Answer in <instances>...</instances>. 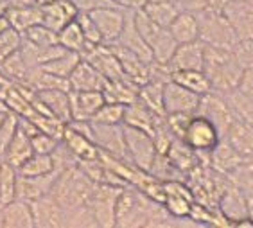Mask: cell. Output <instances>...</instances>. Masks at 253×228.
Wrapping results in <instances>:
<instances>
[{
  "instance_id": "e575fe53",
  "label": "cell",
  "mask_w": 253,
  "mask_h": 228,
  "mask_svg": "<svg viewBox=\"0 0 253 228\" xmlns=\"http://www.w3.org/2000/svg\"><path fill=\"white\" fill-rule=\"evenodd\" d=\"M170 79L180 83L181 87L189 88L190 92L198 93V95H205V93L212 92L210 81L203 70H180V72H172L170 74Z\"/></svg>"
},
{
  "instance_id": "f5cc1de1",
  "label": "cell",
  "mask_w": 253,
  "mask_h": 228,
  "mask_svg": "<svg viewBox=\"0 0 253 228\" xmlns=\"http://www.w3.org/2000/svg\"><path fill=\"white\" fill-rule=\"evenodd\" d=\"M9 5H29V4H36V0H7Z\"/></svg>"
},
{
  "instance_id": "484cf974",
  "label": "cell",
  "mask_w": 253,
  "mask_h": 228,
  "mask_svg": "<svg viewBox=\"0 0 253 228\" xmlns=\"http://www.w3.org/2000/svg\"><path fill=\"white\" fill-rule=\"evenodd\" d=\"M138 85L131 79H106L102 87V95L106 102H115V104H131L138 99Z\"/></svg>"
},
{
  "instance_id": "4dcf8cb0",
  "label": "cell",
  "mask_w": 253,
  "mask_h": 228,
  "mask_svg": "<svg viewBox=\"0 0 253 228\" xmlns=\"http://www.w3.org/2000/svg\"><path fill=\"white\" fill-rule=\"evenodd\" d=\"M144 15L149 16V18L155 22V24L162 25V27H167L174 22V18L180 15V9L174 2L170 0H147L146 4L142 5Z\"/></svg>"
},
{
  "instance_id": "5bb4252c",
  "label": "cell",
  "mask_w": 253,
  "mask_h": 228,
  "mask_svg": "<svg viewBox=\"0 0 253 228\" xmlns=\"http://www.w3.org/2000/svg\"><path fill=\"white\" fill-rule=\"evenodd\" d=\"M83 58L90 61L106 79H129L124 72L115 50L112 49V45H93L83 54Z\"/></svg>"
},
{
  "instance_id": "30bf717a",
  "label": "cell",
  "mask_w": 253,
  "mask_h": 228,
  "mask_svg": "<svg viewBox=\"0 0 253 228\" xmlns=\"http://www.w3.org/2000/svg\"><path fill=\"white\" fill-rule=\"evenodd\" d=\"M33 108L40 113H49L65 124L72 121V108H70V90H36L31 99Z\"/></svg>"
},
{
  "instance_id": "4316f807",
  "label": "cell",
  "mask_w": 253,
  "mask_h": 228,
  "mask_svg": "<svg viewBox=\"0 0 253 228\" xmlns=\"http://www.w3.org/2000/svg\"><path fill=\"white\" fill-rule=\"evenodd\" d=\"M169 31L176 44H190L200 40V20L198 15L192 11H180V15L176 16L174 22L169 25Z\"/></svg>"
},
{
  "instance_id": "6da1fadb",
  "label": "cell",
  "mask_w": 253,
  "mask_h": 228,
  "mask_svg": "<svg viewBox=\"0 0 253 228\" xmlns=\"http://www.w3.org/2000/svg\"><path fill=\"white\" fill-rule=\"evenodd\" d=\"M97 183L84 175L79 165L61 171L50 194L67 214V227H97L92 212V198Z\"/></svg>"
},
{
  "instance_id": "9f6ffc18",
  "label": "cell",
  "mask_w": 253,
  "mask_h": 228,
  "mask_svg": "<svg viewBox=\"0 0 253 228\" xmlns=\"http://www.w3.org/2000/svg\"><path fill=\"white\" fill-rule=\"evenodd\" d=\"M7 112H9V110H2V108H0V126H2V122H4L5 115H7Z\"/></svg>"
},
{
  "instance_id": "c3c4849f",
  "label": "cell",
  "mask_w": 253,
  "mask_h": 228,
  "mask_svg": "<svg viewBox=\"0 0 253 228\" xmlns=\"http://www.w3.org/2000/svg\"><path fill=\"white\" fill-rule=\"evenodd\" d=\"M76 7L84 13H92V11L104 9V7H122L115 0H72Z\"/></svg>"
},
{
  "instance_id": "b9f144b4",
  "label": "cell",
  "mask_w": 253,
  "mask_h": 228,
  "mask_svg": "<svg viewBox=\"0 0 253 228\" xmlns=\"http://www.w3.org/2000/svg\"><path fill=\"white\" fill-rule=\"evenodd\" d=\"M20 49H22V33H18L13 27L0 33V63L18 52Z\"/></svg>"
},
{
  "instance_id": "6f0895ef",
  "label": "cell",
  "mask_w": 253,
  "mask_h": 228,
  "mask_svg": "<svg viewBox=\"0 0 253 228\" xmlns=\"http://www.w3.org/2000/svg\"><path fill=\"white\" fill-rule=\"evenodd\" d=\"M2 212H4V205L0 203V227H4V221H2Z\"/></svg>"
},
{
  "instance_id": "8d00e7d4",
  "label": "cell",
  "mask_w": 253,
  "mask_h": 228,
  "mask_svg": "<svg viewBox=\"0 0 253 228\" xmlns=\"http://www.w3.org/2000/svg\"><path fill=\"white\" fill-rule=\"evenodd\" d=\"M54 169H58V167H56V162H54L52 155L33 153V155L18 167V173L25 176H42V175H47V173H52Z\"/></svg>"
},
{
  "instance_id": "3957f363",
  "label": "cell",
  "mask_w": 253,
  "mask_h": 228,
  "mask_svg": "<svg viewBox=\"0 0 253 228\" xmlns=\"http://www.w3.org/2000/svg\"><path fill=\"white\" fill-rule=\"evenodd\" d=\"M203 72L210 81L212 92L228 93L239 87L244 67L235 56L234 49L214 47L205 44V65Z\"/></svg>"
},
{
  "instance_id": "4fadbf2b",
  "label": "cell",
  "mask_w": 253,
  "mask_h": 228,
  "mask_svg": "<svg viewBox=\"0 0 253 228\" xmlns=\"http://www.w3.org/2000/svg\"><path fill=\"white\" fill-rule=\"evenodd\" d=\"M90 15L101 31L102 44H117L122 31H124V25H126L127 9H124V7H104V9L92 11Z\"/></svg>"
},
{
  "instance_id": "74e56055",
  "label": "cell",
  "mask_w": 253,
  "mask_h": 228,
  "mask_svg": "<svg viewBox=\"0 0 253 228\" xmlns=\"http://www.w3.org/2000/svg\"><path fill=\"white\" fill-rule=\"evenodd\" d=\"M16 185H18V169L15 165L4 162L0 169V203L5 205L16 199Z\"/></svg>"
},
{
  "instance_id": "d4e9b609",
  "label": "cell",
  "mask_w": 253,
  "mask_h": 228,
  "mask_svg": "<svg viewBox=\"0 0 253 228\" xmlns=\"http://www.w3.org/2000/svg\"><path fill=\"white\" fill-rule=\"evenodd\" d=\"M68 83H70V90H102L106 78L90 61L81 58L78 67L70 74Z\"/></svg>"
},
{
  "instance_id": "7dc6e473",
  "label": "cell",
  "mask_w": 253,
  "mask_h": 228,
  "mask_svg": "<svg viewBox=\"0 0 253 228\" xmlns=\"http://www.w3.org/2000/svg\"><path fill=\"white\" fill-rule=\"evenodd\" d=\"M235 56L239 58L241 65L244 68L253 67V38H243L239 40L237 45H235L234 49Z\"/></svg>"
},
{
  "instance_id": "7c38bea8",
  "label": "cell",
  "mask_w": 253,
  "mask_h": 228,
  "mask_svg": "<svg viewBox=\"0 0 253 228\" xmlns=\"http://www.w3.org/2000/svg\"><path fill=\"white\" fill-rule=\"evenodd\" d=\"M201 95L190 92L189 88L181 87L180 83L166 81L164 85V110L166 115L170 113H198Z\"/></svg>"
},
{
  "instance_id": "ee69618b",
  "label": "cell",
  "mask_w": 253,
  "mask_h": 228,
  "mask_svg": "<svg viewBox=\"0 0 253 228\" xmlns=\"http://www.w3.org/2000/svg\"><path fill=\"white\" fill-rule=\"evenodd\" d=\"M31 144H33L34 153H40V155H52L54 151L58 149L59 144H61V138L49 135V133H45V131H38L36 135L31 137Z\"/></svg>"
},
{
  "instance_id": "d6986e66",
  "label": "cell",
  "mask_w": 253,
  "mask_h": 228,
  "mask_svg": "<svg viewBox=\"0 0 253 228\" xmlns=\"http://www.w3.org/2000/svg\"><path fill=\"white\" fill-rule=\"evenodd\" d=\"M104 102L101 90H70L72 121H92Z\"/></svg>"
},
{
  "instance_id": "f907efd6",
  "label": "cell",
  "mask_w": 253,
  "mask_h": 228,
  "mask_svg": "<svg viewBox=\"0 0 253 228\" xmlns=\"http://www.w3.org/2000/svg\"><path fill=\"white\" fill-rule=\"evenodd\" d=\"M119 5H122L124 9H133V11H136V9H142V5L146 4L147 0H115Z\"/></svg>"
},
{
  "instance_id": "d590c367",
  "label": "cell",
  "mask_w": 253,
  "mask_h": 228,
  "mask_svg": "<svg viewBox=\"0 0 253 228\" xmlns=\"http://www.w3.org/2000/svg\"><path fill=\"white\" fill-rule=\"evenodd\" d=\"M81 54L79 52H72V50H67V52L59 54L58 58L50 59L47 61L45 65H42V70L45 72H50L54 76H59V78H65L68 79L70 78V74L74 72V68L78 67V63L81 61Z\"/></svg>"
},
{
  "instance_id": "f546056e",
  "label": "cell",
  "mask_w": 253,
  "mask_h": 228,
  "mask_svg": "<svg viewBox=\"0 0 253 228\" xmlns=\"http://www.w3.org/2000/svg\"><path fill=\"white\" fill-rule=\"evenodd\" d=\"M226 140L235 147L246 158H253V126L248 122L235 119V122L230 126L228 133L224 137Z\"/></svg>"
},
{
  "instance_id": "ba28073f",
  "label": "cell",
  "mask_w": 253,
  "mask_h": 228,
  "mask_svg": "<svg viewBox=\"0 0 253 228\" xmlns=\"http://www.w3.org/2000/svg\"><path fill=\"white\" fill-rule=\"evenodd\" d=\"M198 113H201V115H205L207 119L212 121V124L219 131L221 138L226 137L230 126L237 119V115L234 113V110L230 106V102L226 101V97H224L223 93H217V92H209L205 93V95H201Z\"/></svg>"
},
{
  "instance_id": "db71d44e",
  "label": "cell",
  "mask_w": 253,
  "mask_h": 228,
  "mask_svg": "<svg viewBox=\"0 0 253 228\" xmlns=\"http://www.w3.org/2000/svg\"><path fill=\"white\" fill-rule=\"evenodd\" d=\"M7 9H9V2L7 0H0V16L5 15Z\"/></svg>"
},
{
  "instance_id": "836d02e7",
  "label": "cell",
  "mask_w": 253,
  "mask_h": 228,
  "mask_svg": "<svg viewBox=\"0 0 253 228\" xmlns=\"http://www.w3.org/2000/svg\"><path fill=\"white\" fill-rule=\"evenodd\" d=\"M164 85H166V81L149 79L138 88V99L162 117H166V110H164Z\"/></svg>"
},
{
  "instance_id": "680465c9",
  "label": "cell",
  "mask_w": 253,
  "mask_h": 228,
  "mask_svg": "<svg viewBox=\"0 0 253 228\" xmlns=\"http://www.w3.org/2000/svg\"><path fill=\"white\" fill-rule=\"evenodd\" d=\"M49 2H54V0H36V4H40V5L49 4Z\"/></svg>"
},
{
  "instance_id": "91938a15",
  "label": "cell",
  "mask_w": 253,
  "mask_h": 228,
  "mask_svg": "<svg viewBox=\"0 0 253 228\" xmlns=\"http://www.w3.org/2000/svg\"><path fill=\"white\" fill-rule=\"evenodd\" d=\"M2 164H4V158H2V156H0V169H2Z\"/></svg>"
},
{
  "instance_id": "cb8c5ba5",
  "label": "cell",
  "mask_w": 253,
  "mask_h": 228,
  "mask_svg": "<svg viewBox=\"0 0 253 228\" xmlns=\"http://www.w3.org/2000/svg\"><path fill=\"white\" fill-rule=\"evenodd\" d=\"M61 142L72 151L74 156H76L79 162L99 158V147L95 146V142H93L90 137L84 135V133H81V131L74 130L70 124L65 126L63 135H61Z\"/></svg>"
},
{
  "instance_id": "9c48e42d",
  "label": "cell",
  "mask_w": 253,
  "mask_h": 228,
  "mask_svg": "<svg viewBox=\"0 0 253 228\" xmlns=\"http://www.w3.org/2000/svg\"><path fill=\"white\" fill-rule=\"evenodd\" d=\"M92 140L95 142V146L102 153L117 156V158H122V160H129L126 147V137H124V124L92 122Z\"/></svg>"
},
{
  "instance_id": "f1b7e54d",
  "label": "cell",
  "mask_w": 253,
  "mask_h": 228,
  "mask_svg": "<svg viewBox=\"0 0 253 228\" xmlns=\"http://www.w3.org/2000/svg\"><path fill=\"white\" fill-rule=\"evenodd\" d=\"M5 15L9 18V24L13 29H16L18 33H25L34 25L42 24V5H9Z\"/></svg>"
},
{
  "instance_id": "60d3db41",
  "label": "cell",
  "mask_w": 253,
  "mask_h": 228,
  "mask_svg": "<svg viewBox=\"0 0 253 228\" xmlns=\"http://www.w3.org/2000/svg\"><path fill=\"white\" fill-rule=\"evenodd\" d=\"M124 104H115V102H104L99 112L92 117V122H102V124H122L124 122Z\"/></svg>"
},
{
  "instance_id": "ab89813d",
  "label": "cell",
  "mask_w": 253,
  "mask_h": 228,
  "mask_svg": "<svg viewBox=\"0 0 253 228\" xmlns=\"http://www.w3.org/2000/svg\"><path fill=\"white\" fill-rule=\"evenodd\" d=\"M22 38H24V42L36 45V47H49V45L58 44V33L49 29L43 24L34 25V27L27 29L25 33H22Z\"/></svg>"
},
{
  "instance_id": "816d5d0a",
  "label": "cell",
  "mask_w": 253,
  "mask_h": 228,
  "mask_svg": "<svg viewBox=\"0 0 253 228\" xmlns=\"http://www.w3.org/2000/svg\"><path fill=\"white\" fill-rule=\"evenodd\" d=\"M9 27H11V24H9V18H7V15H2V16H0V33L7 31Z\"/></svg>"
},
{
  "instance_id": "44dd1931",
  "label": "cell",
  "mask_w": 253,
  "mask_h": 228,
  "mask_svg": "<svg viewBox=\"0 0 253 228\" xmlns=\"http://www.w3.org/2000/svg\"><path fill=\"white\" fill-rule=\"evenodd\" d=\"M246 160H248V158L241 155L226 138H221L219 144H217V146L212 149V153H210L209 165L212 169L223 173V175H232V173H235L237 169H241V167L246 164Z\"/></svg>"
},
{
  "instance_id": "8992f818",
  "label": "cell",
  "mask_w": 253,
  "mask_h": 228,
  "mask_svg": "<svg viewBox=\"0 0 253 228\" xmlns=\"http://www.w3.org/2000/svg\"><path fill=\"white\" fill-rule=\"evenodd\" d=\"M124 137H126V147L129 160L144 171H149V167L155 162L158 151H156L155 140L147 131H142L138 128L124 124Z\"/></svg>"
},
{
  "instance_id": "8fae6325",
  "label": "cell",
  "mask_w": 253,
  "mask_h": 228,
  "mask_svg": "<svg viewBox=\"0 0 253 228\" xmlns=\"http://www.w3.org/2000/svg\"><path fill=\"white\" fill-rule=\"evenodd\" d=\"M124 187L117 185L97 183L92 198V212L95 225L102 228L115 227V212H117V199Z\"/></svg>"
},
{
  "instance_id": "2e32d148",
  "label": "cell",
  "mask_w": 253,
  "mask_h": 228,
  "mask_svg": "<svg viewBox=\"0 0 253 228\" xmlns=\"http://www.w3.org/2000/svg\"><path fill=\"white\" fill-rule=\"evenodd\" d=\"M217 209L223 212V216L228 219L232 227H235L239 221L250 218L248 203H246L244 192L241 190V187H237V185L232 182V178H230L228 185L224 187L223 192L219 194Z\"/></svg>"
},
{
  "instance_id": "e0dca14e",
  "label": "cell",
  "mask_w": 253,
  "mask_h": 228,
  "mask_svg": "<svg viewBox=\"0 0 253 228\" xmlns=\"http://www.w3.org/2000/svg\"><path fill=\"white\" fill-rule=\"evenodd\" d=\"M205 65V44L201 40L181 44L176 47L172 58L167 61L169 72H180V70H203Z\"/></svg>"
},
{
  "instance_id": "bcb514c9",
  "label": "cell",
  "mask_w": 253,
  "mask_h": 228,
  "mask_svg": "<svg viewBox=\"0 0 253 228\" xmlns=\"http://www.w3.org/2000/svg\"><path fill=\"white\" fill-rule=\"evenodd\" d=\"M196 113H170V115H166V122L169 130L172 131V135L176 138L183 140V135H185L187 128H189L190 121Z\"/></svg>"
},
{
  "instance_id": "1f68e13d",
  "label": "cell",
  "mask_w": 253,
  "mask_h": 228,
  "mask_svg": "<svg viewBox=\"0 0 253 228\" xmlns=\"http://www.w3.org/2000/svg\"><path fill=\"white\" fill-rule=\"evenodd\" d=\"M33 153H34V149H33V144H31V137L18 128L16 135L13 137V140L9 142V146L4 151L2 158H4V162L15 165L16 169H18L20 165L24 164Z\"/></svg>"
},
{
  "instance_id": "603a6c76",
  "label": "cell",
  "mask_w": 253,
  "mask_h": 228,
  "mask_svg": "<svg viewBox=\"0 0 253 228\" xmlns=\"http://www.w3.org/2000/svg\"><path fill=\"white\" fill-rule=\"evenodd\" d=\"M133 15H135V11L127 9L126 25H124V31H122L117 44L122 45V47H126L127 50L135 52L136 56H140V58L144 59V61H147V63H153V61H155L153 52H151V49H149V45L146 44V40L142 38V34L138 33V29H136Z\"/></svg>"
},
{
  "instance_id": "52a82bcc",
  "label": "cell",
  "mask_w": 253,
  "mask_h": 228,
  "mask_svg": "<svg viewBox=\"0 0 253 228\" xmlns=\"http://www.w3.org/2000/svg\"><path fill=\"white\" fill-rule=\"evenodd\" d=\"M221 140V135L217 128L212 124L210 119H207L201 113H196L190 121L189 128H187L185 135H183V142L189 144L194 151H198L200 155H210Z\"/></svg>"
},
{
  "instance_id": "7402d4cb",
  "label": "cell",
  "mask_w": 253,
  "mask_h": 228,
  "mask_svg": "<svg viewBox=\"0 0 253 228\" xmlns=\"http://www.w3.org/2000/svg\"><path fill=\"white\" fill-rule=\"evenodd\" d=\"M166 117L155 113L149 106H146L140 99H136L135 102L127 104L126 112H124V122L122 124H127V126L138 128L142 131H147L149 135L153 137L156 126L164 121Z\"/></svg>"
},
{
  "instance_id": "681fc988",
  "label": "cell",
  "mask_w": 253,
  "mask_h": 228,
  "mask_svg": "<svg viewBox=\"0 0 253 228\" xmlns=\"http://www.w3.org/2000/svg\"><path fill=\"white\" fill-rule=\"evenodd\" d=\"M237 90H241L244 95H248V97L253 99V67L244 68L243 78H241V81H239Z\"/></svg>"
},
{
  "instance_id": "f6af8a7d",
  "label": "cell",
  "mask_w": 253,
  "mask_h": 228,
  "mask_svg": "<svg viewBox=\"0 0 253 228\" xmlns=\"http://www.w3.org/2000/svg\"><path fill=\"white\" fill-rule=\"evenodd\" d=\"M16 131H18V115L15 112H7L2 126H0V156L4 155V151L7 149Z\"/></svg>"
},
{
  "instance_id": "9a60e30c",
  "label": "cell",
  "mask_w": 253,
  "mask_h": 228,
  "mask_svg": "<svg viewBox=\"0 0 253 228\" xmlns=\"http://www.w3.org/2000/svg\"><path fill=\"white\" fill-rule=\"evenodd\" d=\"M59 175H61V169H54L52 173H47V175L42 176H25L18 173L16 199H24V201L33 203L36 199L50 194Z\"/></svg>"
},
{
  "instance_id": "7bdbcfd3",
  "label": "cell",
  "mask_w": 253,
  "mask_h": 228,
  "mask_svg": "<svg viewBox=\"0 0 253 228\" xmlns=\"http://www.w3.org/2000/svg\"><path fill=\"white\" fill-rule=\"evenodd\" d=\"M76 20H78L79 27H81V31H83L84 38H86L88 44L90 45H101L102 44L101 31H99V27L95 25V22H93V18H92L90 13L79 11L78 16H76Z\"/></svg>"
},
{
  "instance_id": "d6a6232c",
  "label": "cell",
  "mask_w": 253,
  "mask_h": 228,
  "mask_svg": "<svg viewBox=\"0 0 253 228\" xmlns=\"http://www.w3.org/2000/svg\"><path fill=\"white\" fill-rule=\"evenodd\" d=\"M58 44L61 45V47H65L67 50L79 52L81 56H83L90 47H93V45H90L86 42L83 31H81V27H79V24H78V20H72L70 24H67L63 29L59 31Z\"/></svg>"
},
{
  "instance_id": "83f0119b",
  "label": "cell",
  "mask_w": 253,
  "mask_h": 228,
  "mask_svg": "<svg viewBox=\"0 0 253 228\" xmlns=\"http://www.w3.org/2000/svg\"><path fill=\"white\" fill-rule=\"evenodd\" d=\"M2 221H4L5 228H34L33 207L29 201L13 199L4 205Z\"/></svg>"
},
{
  "instance_id": "ac0fdd59",
  "label": "cell",
  "mask_w": 253,
  "mask_h": 228,
  "mask_svg": "<svg viewBox=\"0 0 253 228\" xmlns=\"http://www.w3.org/2000/svg\"><path fill=\"white\" fill-rule=\"evenodd\" d=\"M34 216V227L42 228H58L67 227V214L63 207L58 203V199L52 194H47L43 198L36 199L31 203Z\"/></svg>"
},
{
  "instance_id": "5b68a950",
  "label": "cell",
  "mask_w": 253,
  "mask_h": 228,
  "mask_svg": "<svg viewBox=\"0 0 253 228\" xmlns=\"http://www.w3.org/2000/svg\"><path fill=\"white\" fill-rule=\"evenodd\" d=\"M135 25L138 33L142 34V38L146 40V44L149 45V49L153 52V58L158 63H167L172 54H174L176 47V40L172 38V34L167 27H162V25L155 24L149 16L144 15V11L136 9L135 15Z\"/></svg>"
},
{
  "instance_id": "f35d334b",
  "label": "cell",
  "mask_w": 253,
  "mask_h": 228,
  "mask_svg": "<svg viewBox=\"0 0 253 228\" xmlns=\"http://www.w3.org/2000/svg\"><path fill=\"white\" fill-rule=\"evenodd\" d=\"M149 173H151L155 178L160 180V182H170V180H185L187 182V176L169 160V156L162 155V153L156 155L155 162H153V165L149 167Z\"/></svg>"
},
{
  "instance_id": "11a10c76",
  "label": "cell",
  "mask_w": 253,
  "mask_h": 228,
  "mask_svg": "<svg viewBox=\"0 0 253 228\" xmlns=\"http://www.w3.org/2000/svg\"><path fill=\"white\" fill-rule=\"evenodd\" d=\"M244 167H246L250 173H253V158H248V160H246V164H244Z\"/></svg>"
},
{
  "instance_id": "ffe728a7",
  "label": "cell",
  "mask_w": 253,
  "mask_h": 228,
  "mask_svg": "<svg viewBox=\"0 0 253 228\" xmlns=\"http://www.w3.org/2000/svg\"><path fill=\"white\" fill-rule=\"evenodd\" d=\"M78 13L79 9L72 0H54L42 5V24L59 33L65 25L76 20Z\"/></svg>"
},
{
  "instance_id": "7a4b0ae2",
  "label": "cell",
  "mask_w": 253,
  "mask_h": 228,
  "mask_svg": "<svg viewBox=\"0 0 253 228\" xmlns=\"http://www.w3.org/2000/svg\"><path fill=\"white\" fill-rule=\"evenodd\" d=\"M181 225L183 219H174L169 216L164 203L156 201L144 194L135 187H124L117 199V212H115V227H169Z\"/></svg>"
},
{
  "instance_id": "277c9868",
  "label": "cell",
  "mask_w": 253,
  "mask_h": 228,
  "mask_svg": "<svg viewBox=\"0 0 253 228\" xmlns=\"http://www.w3.org/2000/svg\"><path fill=\"white\" fill-rule=\"evenodd\" d=\"M196 15L200 20V40L203 44L224 47V49H235L239 34L223 11L205 7L201 11H196Z\"/></svg>"
}]
</instances>
